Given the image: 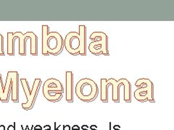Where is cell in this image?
<instances>
[{"label":"cell","mask_w":174,"mask_h":130,"mask_svg":"<svg viewBox=\"0 0 174 130\" xmlns=\"http://www.w3.org/2000/svg\"><path fill=\"white\" fill-rule=\"evenodd\" d=\"M113 87L112 99L114 103H120V88H124L123 99L126 103H131V85L127 79L121 78L116 81L114 78L100 80V99L102 103H108V88Z\"/></svg>","instance_id":"6da1fadb"},{"label":"cell","mask_w":174,"mask_h":130,"mask_svg":"<svg viewBox=\"0 0 174 130\" xmlns=\"http://www.w3.org/2000/svg\"><path fill=\"white\" fill-rule=\"evenodd\" d=\"M19 40V55L21 57L26 56V41L31 40V55L33 57L38 56V37L33 32L28 31L23 34L17 31L16 33H7V54L10 57L15 56V41Z\"/></svg>","instance_id":"7a4b0ae2"},{"label":"cell","mask_w":174,"mask_h":130,"mask_svg":"<svg viewBox=\"0 0 174 130\" xmlns=\"http://www.w3.org/2000/svg\"><path fill=\"white\" fill-rule=\"evenodd\" d=\"M79 31L68 33L64 39V46L70 55L73 57L87 56V26L80 25Z\"/></svg>","instance_id":"3957f363"},{"label":"cell","mask_w":174,"mask_h":130,"mask_svg":"<svg viewBox=\"0 0 174 130\" xmlns=\"http://www.w3.org/2000/svg\"><path fill=\"white\" fill-rule=\"evenodd\" d=\"M42 54L44 57L60 55L64 48V39L58 32H50L48 25H42Z\"/></svg>","instance_id":"277c9868"},{"label":"cell","mask_w":174,"mask_h":130,"mask_svg":"<svg viewBox=\"0 0 174 130\" xmlns=\"http://www.w3.org/2000/svg\"><path fill=\"white\" fill-rule=\"evenodd\" d=\"M76 95L82 102H93L99 95V87L92 79L83 78L76 85Z\"/></svg>","instance_id":"5b68a950"},{"label":"cell","mask_w":174,"mask_h":130,"mask_svg":"<svg viewBox=\"0 0 174 130\" xmlns=\"http://www.w3.org/2000/svg\"><path fill=\"white\" fill-rule=\"evenodd\" d=\"M42 91L45 98L51 103L59 102L63 97V86L60 80L55 78H50L45 81Z\"/></svg>","instance_id":"8992f818"},{"label":"cell","mask_w":174,"mask_h":130,"mask_svg":"<svg viewBox=\"0 0 174 130\" xmlns=\"http://www.w3.org/2000/svg\"><path fill=\"white\" fill-rule=\"evenodd\" d=\"M135 86L138 87L134 91V98L140 103H155L154 98V84L147 78L138 79L135 82Z\"/></svg>","instance_id":"52a82bcc"},{"label":"cell","mask_w":174,"mask_h":130,"mask_svg":"<svg viewBox=\"0 0 174 130\" xmlns=\"http://www.w3.org/2000/svg\"><path fill=\"white\" fill-rule=\"evenodd\" d=\"M89 39L94 40L89 45V50L93 55L99 57L102 54L105 57L110 56L108 50V37L103 32H94L89 36Z\"/></svg>","instance_id":"ba28073f"},{"label":"cell","mask_w":174,"mask_h":130,"mask_svg":"<svg viewBox=\"0 0 174 130\" xmlns=\"http://www.w3.org/2000/svg\"><path fill=\"white\" fill-rule=\"evenodd\" d=\"M21 82L27 98L26 102L23 103L21 106L24 110L29 111L33 109V107L34 106L36 98L39 94V91L40 87H41V80L39 78L35 79L34 82H33V87H32L31 90L30 89L29 85H28V82L26 79H21Z\"/></svg>","instance_id":"9c48e42d"},{"label":"cell","mask_w":174,"mask_h":130,"mask_svg":"<svg viewBox=\"0 0 174 130\" xmlns=\"http://www.w3.org/2000/svg\"><path fill=\"white\" fill-rule=\"evenodd\" d=\"M65 99L67 103H73L74 89H73V73L71 71L65 72Z\"/></svg>","instance_id":"30bf717a"},{"label":"cell","mask_w":174,"mask_h":130,"mask_svg":"<svg viewBox=\"0 0 174 130\" xmlns=\"http://www.w3.org/2000/svg\"><path fill=\"white\" fill-rule=\"evenodd\" d=\"M11 93L13 103L19 102V74L16 71H10Z\"/></svg>","instance_id":"8fae6325"},{"label":"cell","mask_w":174,"mask_h":130,"mask_svg":"<svg viewBox=\"0 0 174 130\" xmlns=\"http://www.w3.org/2000/svg\"><path fill=\"white\" fill-rule=\"evenodd\" d=\"M5 55L4 51V37L0 33V56L4 57Z\"/></svg>","instance_id":"7c38bea8"},{"label":"cell","mask_w":174,"mask_h":130,"mask_svg":"<svg viewBox=\"0 0 174 130\" xmlns=\"http://www.w3.org/2000/svg\"><path fill=\"white\" fill-rule=\"evenodd\" d=\"M15 125H16V124H14L13 125H10L8 126L7 130H16V126H15Z\"/></svg>","instance_id":"4fadbf2b"},{"label":"cell","mask_w":174,"mask_h":130,"mask_svg":"<svg viewBox=\"0 0 174 130\" xmlns=\"http://www.w3.org/2000/svg\"><path fill=\"white\" fill-rule=\"evenodd\" d=\"M72 130H80V127H79L78 125H74L73 126Z\"/></svg>","instance_id":"5bb4252c"},{"label":"cell","mask_w":174,"mask_h":130,"mask_svg":"<svg viewBox=\"0 0 174 130\" xmlns=\"http://www.w3.org/2000/svg\"><path fill=\"white\" fill-rule=\"evenodd\" d=\"M34 130H42V127L41 126H39V125H37L35 126V128H34Z\"/></svg>","instance_id":"9a60e30c"},{"label":"cell","mask_w":174,"mask_h":130,"mask_svg":"<svg viewBox=\"0 0 174 130\" xmlns=\"http://www.w3.org/2000/svg\"><path fill=\"white\" fill-rule=\"evenodd\" d=\"M63 130H70V126H68V125L65 126V127L63 128Z\"/></svg>","instance_id":"2e32d148"},{"label":"cell","mask_w":174,"mask_h":130,"mask_svg":"<svg viewBox=\"0 0 174 130\" xmlns=\"http://www.w3.org/2000/svg\"><path fill=\"white\" fill-rule=\"evenodd\" d=\"M44 128L46 129L45 130H51V127H50V125H47V126H44Z\"/></svg>","instance_id":"e0dca14e"},{"label":"cell","mask_w":174,"mask_h":130,"mask_svg":"<svg viewBox=\"0 0 174 130\" xmlns=\"http://www.w3.org/2000/svg\"><path fill=\"white\" fill-rule=\"evenodd\" d=\"M0 130H5V127H4V126H3V125L0 126Z\"/></svg>","instance_id":"ac0fdd59"}]
</instances>
